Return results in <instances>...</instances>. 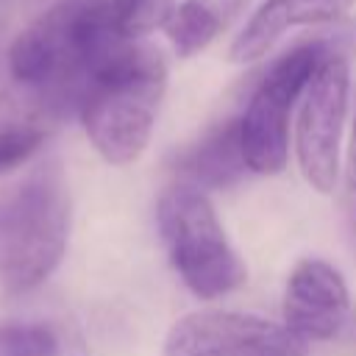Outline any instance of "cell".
Segmentation results:
<instances>
[{
  "mask_svg": "<svg viewBox=\"0 0 356 356\" xmlns=\"http://www.w3.org/2000/svg\"><path fill=\"white\" fill-rule=\"evenodd\" d=\"M167 89V61L147 42H122L89 75L78 111L92 147L114 167L134 164L153 134Z\"/></svg>",
  "mask_w": 356,
  "mask_h": 356,
  "instance_id": "6da1fadb",
  "label": "cell"
},
{
  "mask_svg": "<svg viewBox=\"0 0 356 356\" xmlns=\"http://www.w3.org/2000/svg\"><path fill=\"white\" fill-rule=\"evenodd\" d=\"M122 42L117 0H61L25 25L8 47V72L33 89H75Z\"/></svg>",
  "mask_w": 356,
  "mask_h": 356,
  "instance_id": "7a4b0ae2",
  "label": "cell"
},
{
  "mask_svg": "<svg viewBox=\"0 0 356 356\" xmlns=\"http://www.w3.org/2000/svg\"><path fill=\"white\" fill-rule=\"evenodd\" d=\"M72 200L56 161L36 167L0 203V286L11 295L36 289L61 264Z\"/></svg>",
  "mask_w": 356,
  "mask_h": 356,
  "instance_id": "3957f363",
  "label": "cell"
},
{
  "mask_svg": "<svg viewBox=\"0 0 356 356\" xmlns=\"http://www.w3.org/2000/svg\"><path fill=\"white\" fill-rule=\"evenodd\" d=\"M156 220L172 270L195 298L214 300L248 281V270L203 189L192 184L164 189Z\"/></svg>",
  "mask_w": 356,
  "mask_h": 356,
  "instance_id": "277c9868",
  "label": "cell"
},
{
  "mask_svg": "<svg viewBox=\"0 0 356 356\" xmlns=\"http://www.w3.org/2000/svg\"><path fill=\"white\" fill-rule=\"evenodd\" d=\"M331 47L334 44L328 39H309L295 44L278 56L253 86L245 114L239 117V142L250 172L278 175L286 167L289 114Z\"/></svg>",
  "mask_w": 356,
  "mask_h": 356,
  "instance_id": "5b68a950",
  "label": "cell"
},
{
  "mask_svg": "<svg viewBox=\"0 0 356 356\" xmlns=\"http://www.w3.org/2000/svg\"><path fill=\"white\" fill-rule=\"evenodd\" d=\"M350 67L348 56L331 47L320 67L314 70L298 108L295 120V156L303 181L320 192L331 195L339 175V147L348 114Z\"/></svg>",
  "mask_w": 356,
  "mask_h": 356,
  "instance_id": "8992f818",
  "label": "cell"
},
{
  "mask_svg": "<svg viewBox=\"0 0 356 356\" xmlns=\"http://www.w3.org/2000/svg\"><path fill=\"white\" fill-rule=\"evenodd\" d=\"M164 356H306V342L259 314L197 309L170 325Z\"/></svg>",
  "mask_w": 356,
  "mask_h": 356,
  "instance_id": "52a82bcc",
  "label": "cell"
},
{
  "mask_svg": "<svg viewBox=\"0 0 356 356\" xmlns=\"http://www.w3.org/2000/svg\"><path fill=\"white\" fill-rule=\"evenodd\" d=\"M284 328L303 342L334 339L350 314V292L342 273L325 259H300L284 284Z\"/></svg>",
  "mask_w": 356,
  "mask_h": 356,
  "instance_id": "ba28073f",
  "label": "cell"
},
{
  "mask_svg": "<svg viewBox=\"0 0 356 356\" xmlns=\"http://www.w3.org/2000/svg\"><path fill=\"white\" fill-rule=\"evenodd\" d=\"M350 3L353 0H264L234 36L228 58L234 64L259 61L286 31L334 22L350 8Z\"/></svg>",
  "mask_w": 356,
  "mask_h": 356,
  "instance_id": "9c48e42d",
  "label": "cell"
},
{
  "mask_svg": "<svg viewBox=\"0 0 356 356\" xmlns=\"http://www.w3.org/2000/svg\"><path fill=\"white\" fill-rule=\"evenodd\" d=\"M248 164L239 142V120H225L206 131L197 145L181 156V172L186 184L197 189H225L245 175Z\"/></svg>",
  "mask_w": 356,
  "mask_h": 356,
  "instance_id": "30bf717a",
  "label": "cell"
},
{
  "mask_svg": "<svg viewBox=\"0 0 356 356\" xmlns=\"http://www.w3.org/2000/svg\"><path fill=\"white\" fill-rule=\"evenodd\" d=\"M248 0H181L164 19V33L181 58L206 50L245 11Z\"/></svg>",
  "mask_w": 356,
  "mask_h": 356,
  "instance_id": "8fae6325",
  "label": "cell"
},
{
  "mask_svg": "<svg viewBox=\"0 0 356 356\" xmlns=\"http://www.w3.org/2000/svg\"><path fill=\"white\" fill-rule=\"evenodd\" d=\"M11 356H89V345L81 328L67 320L14 323Z\"/></svg>",
  "mask_w": 356,
  "mask_h": 356,
  "instance_id": "7c38bea8",
  "label": "cell"
},
{
  "mask_svg": "<svg viewBox=\"0 0 356 356\" xmlns=\"http://www.w3.org/2000/svg\"><path fill=\"white\" fill-rule=\"evenodd\" d=\"M172 8L175 0H117L120 31L125 39H139L153 28H161Z\"/></svg>",
  "mask_w": 356,
  "mask_h": 356,
  "instance_id": "4fadbf2b",
  "label": "cell"
},
{
  "mask_svg": "<svg viewBox=\"0 0 356 356\" xmlns=\"http://www.w3.org/2000/svg\"><path fill=\"white\" fill-rule=\"evenodd\" d=\"M42 139L44 134L36 125H0V175L28 161Z\"/></svg>",
  "mask_w": 356,
  "mask_h": 356,
  "instance_id": "5bb4252c",
  "label": "cell"
},
{
  "mask_svg": "<svg viewBox=\"0 0 356 356\" xmlns=\"http://www.w3.org/2000/svg\"><path fill=\"white\" fill-rule=\"evenodd\" d=\"M348 184L350 189H356V117H353V125H350V139H348Z\"/></svg>",
  "mask_w": 356,
  "mask_h": 356,
  "instance_id": "9a60e30c",
  "label": "cell"
}]
</instances>
